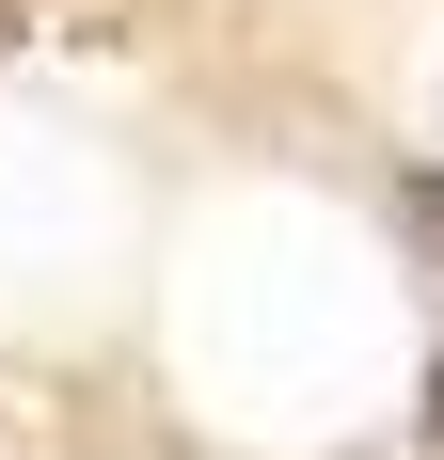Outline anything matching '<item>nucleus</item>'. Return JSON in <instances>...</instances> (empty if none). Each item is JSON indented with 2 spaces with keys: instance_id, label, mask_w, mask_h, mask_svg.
I'll return each mask as SVG.
<instances>
[{
  "instance_id": "f03ea898",
  "label": "nucleus",
  "mask_w": 444,
  "mask_h": 460,
  "mask_svg": "<svg viewBox=\"0 0 444 460\" xmlns=\"http://www.w3.org/2000/svg\"><path fill=\"white\" fill-rule=\"evenodd\" d=\"M413 445H444V349H429V397H413Z\"/></svg>"
},
{
  "instance_id": "f257e3e1",
  "label": "nucleus",
  "mask_w": 444,
  "mask_h": 460,
  "mask_svg": "<svg viewBox=\"0 0 444 460\" xmlns=\"http://www.w3.org/2000/svg\"><path fill=\"white\" fill-rule=\"evenodd\" d=\"M397 238H413V254H444V175H397Z\"/></svg>"
}]
</instances>
